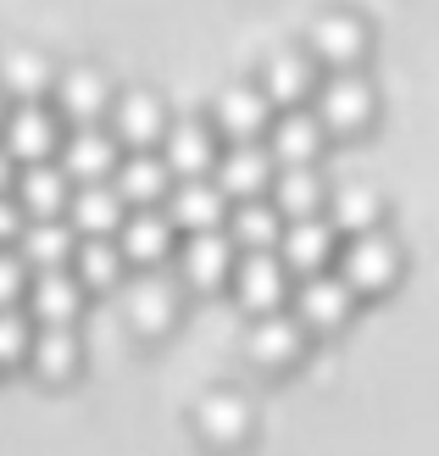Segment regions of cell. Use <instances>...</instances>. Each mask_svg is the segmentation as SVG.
<instances>
[{
  "label": "cell",
  "mask_w": 439,
  "mask_h": 456,
  "mask_svg": "<svg viewBox=\"0 0 439 456\" xmlns=\"http://www.w3.org/2000/svg\"><path fill=\"white\" fill-rule=\"evenodd\" d=\"M339 279L351 284L356 295L395 289V279H401V245L389 240L384 228H373V234H351L339 245Z\"/></svg>",
  "instance_id": "1"
},
{
  "label": "cell",
  "mask_w": 439,
  "mask_h": 456,
  "mask_svg": "<svg viewBox=\"0 0 439 456\" xmlns=\"http://www.w3.org/2000/svg\"><path fill=\"white\" fill-rule=\"evenodd\" d=\"M367 45H373V34H367V22L356 12H317L306 28V51L329 73H362Z\"/></svg>",
  "instance_id": "2"
},
{
  "label": "cell",
  "mask_w": 439,
  "mask_h": 456,
  "mask_svg": "<svg viewBox=\"0 0 439 456\" xmlns=\"http://www.w3.org/2000/svg\"><path fill=\"white\" fill-rule=\"evenodd\" d=\"M317 118L329 134H362L367 123L378 118V89L367 84L362 73H329L317 84Z\"/></svg>",
  "instance_id": "3"
},
{
  "label": "cell",
  "mask_w": 439,
  "mask_h": 456,
  "mask_svg": "<svg viewBox=\"0 0 439 456\" xmlns=\"http://www.w3.org/2000/svg\"><path fill=\"white\" fill-rule=\"evenodd\" d=\"M289 306L300 317V329L306 334H339L345 323H351L356 312V289L339 279V273H312V279H300Z\"/></svg>",
  "instance_id": "4"
},
{
  "label": "cell",
  "mask_w": 439,
  "mask_h": 456,
  "mask_svg": "<svg viewBox=\"0 0 439 456\" xmlns=\"http://www.w3.org/2000/svg\"><path fill=\"white\" fill-rule=\"evenodd\" d=\"M234 295H240V306L250 317H272V312H284L289 301V267L279 250H240V267H234Z\"/></svg>",
  "instance_id": "5"
},
{
  "label": "cell",
  "mask_w": 439,
  "mask_h": 456,
  "mask_svg": "<svg viewBox=\"0 0 439 456\" xmlns=\"http://www.w3.org/2000/svg\"><path fill=\"white\" fill-rule=\"evenodd\" d=\"M0 145L12 151V162H17V167H28V162H51V156L61 151V111H56V106H45V101H22V106H12L6 128H0Z\"/></svg>",
  "instance_id": "6"
},
{
  "label": "cell",
  "mask_w": 439,
  "mask_h": 456,
  "mask_svg": "<svg viewBox=\"0 0 439 456\" xmlns=\"http://www.w3.org/2000/svg\"><path fill=\"white\" fill-rule=\"evenodd\" d=\"M212 178H217V190L228 200H267L272 178H279V162H272V151L262 140H245V145H228L217 156Z\"/></svg>",
  "instance_id": "7"
},
{
  "label": "cell",
  "mask_w": 439,
  "mask_h": 456,
  "mask_svg": "<svg viewBox=\"0 0 439 456\" xmlns=\"http://www.w3.org/2000/svg\"><path fill=\"white\" fill-rule=\"evenodd\" d=\"M123 312H128V329L140 334V339H161L173 329V317H178V284L167 279V273H140L128 289H123Z\"/></svg>",
  "instance_id": "8"
},
{
  "label": "cell",
  "mask_w": 439,
  "mask_h": 456,
  "mask_svg": "<svg viewBox=\"0 0 439 456\" xmlns=\"http://www.w3.org/2000/svg\"><path fill=\"white\" fill-rule=\"evenodd\" d=\"M240 267V245L228 228H212V234H190L178 250V273L190 289H223Z\"/></svg>",
  "instance_id": "9"
},
{
  "label": "cell",
  "mask_w": 439,
  "mask_h": 456,
  "mask_svg": "<svg viewBox=\"0 0 439 456\" xmlns=\"http://www.w3.org/2000/svg\"><path fill=\"white\" fill-rule=\"evenodd\" d=\"M279 256L289 273L312 279V273H329L339 262V228L329 217H295L284 223V240H279Z\"/></svg>",
  "instance_id": "10"
},
{
  "label": "cell",
  "mask_w": 439,
  "mask_h": 456,
  "mask_svg": "<svg viewBox=\"0 0 439 456\" xmlns=\"http://www.w3.org/2000/svg\"><path fill=\"white\" fill-rule=\"evenodd\" d=\"M300 351H306V329H300V317L289 312H272V317H256L250 323V334H245V356L256 362L262 373H289L295 362H300Z\"/></svg>",
  "instance_id": "11"
},
{
  "label": "cell",
  "mask_w": 439,
  "mask_h": 456,
  "mask_svg": "<svg viewBox=\"0 0 439 456\" xmlns=\"http://www.w3.org/2000/svg\"><path fill=\"white\" fill-rule=\"evenodd\" d=\"M123 167V156H118V140H111V128L101 134L95 123L89 128H73L61 140V173L73 178V184H111Z\"/></svg>",
  "instance_id": "12"
},
{
  "label": "cell",
  "mask_w": 439,
  "mask_h": 456,
  "mask_svg": "<svg viewBox=\"0 0 439 456\" xmlns=\"http://www.w3.org/2000/svg\"><path fill=\"white\" fill-rule=\"evenodd\" d=\"M212 128L223 134L228 145L262 140V134L272 128V101L262 95V84H234V89H223L217 106H212Z\"/></svg>",
  "instance_id": "13"
},
{
  "label": "cell",
  "mask_w": 439,
  "mask_h": 456,
  "mask_svg": "<svg viewBox=\"0 0 439 456\" xmlns=\"http://www.w3.org/2000/svg\"><path fill=\"white\" fill-rule=\"evenodd\" d=\"M84 312V284L73 267H51V273H34L28 284V317L39 329H73Z\"/></svg>",
  "instance_id": "14"
},
{
  "label": "cell",
  "mask_w": 439,
  "mask_h": 456,
  "mask_svg": "<svg viewBox=\"0 0 439 456\" xmlns=\"http://www.w3.org/2000/svg\"><path fill=\"white\" fill-rule=\"evenodd\" d=\"M161 212H167L173 228H183V234H212V228L228 223V195L217 190V178H178Z\"/></svg>",
  "instance_id": "15"
},
{
  "label": "cell",
  "mask_w": 439,
  "mask_h": 456,
  "mask_svg": "<svg viewBox=\"0 0 439 456\" xmlns=\"http://www.w3.org/2000/svg\"><path fill=\"white\" fill-rule=\"evenodd\" d=\"M67 223L78 240H118L128 223V200L118 195V184H78L67 200Z\"/></svg>",
  "instance_id": "16"
},
{
  "label": "cell",
  "mask_w": 439,
  "mask_h": 456,
  "mask_svg": "<svg viewBox=\"0 0 439 456\" xmlns=\"http://www.w3.org/2000/svg\"><path fill=\"white\" fill-rule=\"evenodd\" d=\"M167 111H161V101L150 95V89H128V95L111 101V140L128 145V151H150L167 140Z\"/></svg>",
  "instance_id": "17"
},
{
  "label": "cell",
  "mask_w": 439,
  "mask_h": 456,
  "mask_svg": "<svg viewBox=\"0 0 439 456\" xmlns=\"http://www.w3.org/2000/svg\"><path fill=\"white\" fill-rule=\"evenodd\" d=\"M111 84H106V73H95V67H67V73L56 78V89H51V106L61 111L67 123H78V128H89V123H101L106 111H111Z\"/></svg>",
  "instance_id": "18"
},
{
  "label": "cell",
  "mask_w": 439,
  "mask_h": 456,
  "mask_svg": "<svg viewBox=\"0 0 439 456\" xmlns=\"http://www.w3.org/2000/svg\"><path fill=\"white\" fill-rule=\"evenodd\" d=\"M256 84H262V95L272 106L295 111V106H306L317 95V61H312V51H272L262 61V78Z\"/></svg>",
  "instance_id": "19"
},
{
  "label": "cell",
  "mask_w": 439,
  "mask_h": 456,
  "mask_svg": "<svg viewBox=\"0 0 439 456\" xmlns=\"http://www.w3.org/2000/svg\"><path fill=\"white\" fill-rule=\"evenodd\" d=\"M267 134H272L267 151H272V162H279V167H317L322 145H329V128H322V118H317V111H306V106L284 111Z\"/></svg>",
  "instance_id": "20"
},
{
  "label": "cell",
  "mask_w": 439,
  "mask_h": 456,
  "mask_svg": "<svg viewBox=\"0 0 439 456\" xmlns=\"http://www.w3.org/2000/svg\"><path fill=\"white\" fill-rule=\"evenodd\" d=\"M73 178L61 173V162H28L17 173V207L28 212V223H45V217H67V200H73Z\"/></svg>",
  "instance_id": "21"
},
{
  "label": "cell",
  "mask_w": 439,
  "mask_h": 456,
  "mask_svg": "<svg viewBox=\"0 0 439 456\" xmlns=\"http://www.w3.org/2000/svg\"><path fill=\"white\" fill-rule=\"evenodd\" d=\"M217 128L212 123H173L161 140V162L173 167V178H212L217 167Z\"/></svg>",
  "instance_id": "22"
},
{
  "label": "cell",
  "mask_w": 439,
  "mask_h": 456,
  "mask_svg": "<svg viewBox=\"0 0 439 456\" xmlns=\"http://www.w3.org/2000/svg\"><path fill=\"white\" fill-rule=\"evenodd\" d=\"M195 435L206 445H217V451L245 445L250 440V406H245V395H234V390L200 395V406H195Z\"/></svg>",
  "instance_id": "23"
},
{
  "label": "cell",
  "mask_w": 439,
  "mask_h": 456,
  "mask_svg": "<svg viewBox=\"0 0 439 456\" xmlns=\"http://www.w3.org/2000/svg\"><path fill=\"white\" fill-rule=\"evenodd\" d=\"M173 217L167 212H156V207H140L128 223H123V234H118V245H123V256H128V267H161L167 262V250H173Z\"/></svg>",
  "instance_id": "24"
},
{
  "label": "cell",
  "mask_w": 439,
  "mask_h": 456,
  "mask_svg": "<svg viewBox=\"0 0 439 456\" xmlns=\"http://www.w3.org/2000/svg\"><path fill=\"white\" fill-rule=\"evenodd\" d=\"M111 184H118V195L128 200V207H167V195H173V167L161 162V156H150V151H134L128 162L118 167V178H111Z\"/></svg>",
  "instance_id": "25"
},
{
  "label": "cell",
  "mask_w": 439,
  "mask_h": 456,
  "mask_svg": "<svg viewBox=\"0 0 439 456\" xmlns=\"http://www.w3.org/2000/svg\"><path fill=\"white\" fill-rule=\"evenodd\" d=\"M73 250H78V234H73V223H61V217L28 223V228H22V240H17V256L28 262L34 273L73 267Z\"/></svg>",
  "instance_id": "26"
},
{
  "label": "cell",
  "mask_w": 439,
  "mask_h": 456,
  "mask_svg": "<svg viewBox=\"0 0 439 456\" xmlns=\"http://www.w3.org/2000/svg\"><path fill=\"white\" fill-rule=\"evenodd\" d=\"M28 368H34L39 384H67V379H78V368H84L78 334H73V329H34Z\"/></svg>",
  "instance_id": "27"
},
{
  "label": "cell",
  "mask_w": 439,
  "mask_h": 456,
  "mask_svg": "<svg viewBox=\"0 0 439 456\" xmlns=\"http://www.w3.org/2000/svg\"><path fill=\"white\" fill-rule=\"evenodd\" d=\"M56 67L51 61H45L39 51H22V45H17V51H0V89H6V95L22 106V101H39V95H51V89H56Z\"/></svg>",
  "instance_id": "28"
},
{
  "label": "cell",
  "mask_w": 439,
  "mask_h": 456,
  "mask_svg": "<svg viewBox=\"0 0 439 456\" xmlns=\"http://www.w3.org/2000/svg\"><path fill=\"white\" fill-rule=\"evenodd\" d=\"M267 200H272V207H279L289 223H295V217H317L322 207H329V184H322L317 167H279Z\"/></svg>",
  "instance_id": "29"
},
{
  "label": "cell",
  "mask_w": 439,
  "mask_h": 456,
  "mask_svg": "<svg viewBox=\"0 0 439 456\" xmlns=\"http://www.w3.org/2000/svg\"><path fill=\"white\" fill-rule=\"evenodd\" d=\"M284 223H289V217L272 207V200H240L234 217H228V234H234L240 250H279Z\"/></svg>",
  "instance_id": "30"
},
{
  "label": "cell",
  "mask_w": 439,
  "mask_h": 456,
  "mask_svg": "<svg viewBox=\"0 0 439 456\" xmlns=\"http://www.w3.org/2000/svg\"><path fill=\"white\" fill-rule=\"evenodd\" d=\"M329 223L339 228L345 240H351V234H373V228L384 223L378 190H367V184H339V190H329Z\"/></svg>",
  "instance_id": "31"
},
{
  "label": "cell",
  "mask_w": 439,
  "mask_h": 456,
  "mask_svg": "<svg viewBox=\"0 0 439 456\" xmlns=\"http://www.w3.org/2000/svg\"><path fill=\"white\" fill-rule=\"evenodd\" d=\"M123 267H128V256L118 240H78V250H73V273L84 289H118Z\"/></svg>",
  "instance_id": "32"
},
{
  "label": "cell",
  "mask_w": 439,
  "mask_h": 456,
  "mask_svg": "<svg viewBox=\"0 0 439 456\" xmlns=\"http://www.w3.org/2000/svg\"><path fill=\"white\" fill-rule=\"evenodd\" d=\"M34 329H39V323H34L28 312H17V306L0 312V368H22V362H28Z\"/></svg>",
  "instance_id": "33"
},
{
  "label": "cell",
  "mask_w": 439,
  "mask_h": 456,
  "mask_svg": "<svg viewBox=\"0 0 439 456\" xmlns=\"http://www.w3.org/2000/svg\"><path fill=\"white\" fill-rule=\"evenodd\" d=\"M28 284H34V267L17 256V245L0 250V312L17 306V301H28Z\"/></svg>",
  "instance_id": "34"
},
{
  "label": "cell",
  "mask_w": 439,
  "mask_h": 456,
  "mask_svg": "<svg viewBox=\"0 0 439 456\" xmlns=\"http://www.w3.org/2000/svg\"><path fill=\"white\" fill-rule=\"evenodd\" d=\"M22 228H28V212L17 207V195H0V250L22 240Z\"/></svg>",
  "instance_id": "35"
},
{
  "label": "cell",
  "mask_w": 439,
  "mask_h": 456,
  "mask_svg": "<svg viewBox=\"0 0 439 456\" xmlns=\"http://www.w3.org/2000/svg\"><path fill=\"white\" fill-rule=\"evenodd\" d=\"M17 173H22V167L12 162V151L0 145V195H6V190H17Z\"/></svg>",
  "instance_id": "36"
},
{
  "label": "cell",
  "mask_w": 439,
  "mask_h": 456,
  "mask_svg": "<svg viewBox=\"0 0 439 456\" xmlns=\"http://www.w3.org/2000/svg\"><path fill=\"white\" fill-rule=\"evenodd\" d=\"M6 101H12V95H6V89H0V128H6V118H12V111H6Z\"/></svg>",
  "instance_id": "37"
}]
</instances>
